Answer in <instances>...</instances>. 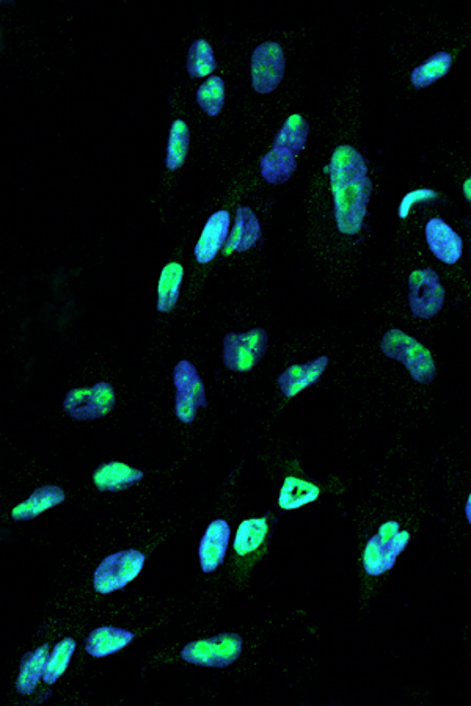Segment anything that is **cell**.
<instances>
[{
	"instance_id": "6da1fadb",
	"label": "cell",
	"mask_w": 471,
	"mask_h": 706,
	"mask_svg": "<svg viewBox=\"0 0 471 706\" xmlns=\"http://www.w3.org/2000/svg\"><path fill=\"white\" fill-rule=\"evenodd\" d=\"M329 173L336 226L340 233L354 236L362 230L373 192L368 164L355 148L341 145L333 151Z\"/></svg>"
},
{
	"instance_id": "7a4b0ae2",
	"label": "cell",
	"mask_w": 471,
	"mask_h": 706,
	"mask_svg": "<svg viewBox=\"0 0 471 706\" xmlns=\"http://www.w3.org/2000/svg\"><path fill=\"white\" fill-rule=\"evenodd\" d=\"M380 349L391 360L404 364L415 382L432 383L437 377L432 353L420 341L399 328H391L385 333Z\"/></svg>"
},
{
	"instance_id": "3957f363",
	"label": "cell",
	"mask_w": 471,
	"mask_h": 706,
	"mask_svg": "<svg viewBox=\"0 0 471 706\" xmlns=\"http://www.w3.org/2000/svg\"><path fill=\"white\" fill-rule=\"evenodd\" d=\"M409 531H401L398 521H387L368 540L363 554V567L369 576H380L395 567L399 554L409 545Z\"/></svg>"
},
{
	"instance_id": "277c9868",
	"label": "cell",
	"mask_w": 471,
	"mask_h": 706,
	"mask_svg": "<svg viewBox=\"0 0 471 706\" xmlns=\"http://www.w3.org/2000/svg\"><path fill=\"white\" fill-rule=\"evenodd\" d=\"M242 648L244 641L239 634L222 633L209 639L190 642L183 648L181 658L195 666L225 669L238 661Z\"/></svg>"
},
{
	"instance_id": "5b68a950",
	"label": "cell",
	"mask_w": 471,
	"mask_h": 706,
	"mask_svg": "<svg viewBox=\"0 0 471 706\" xmlns=\"http://www.w3.org/2000/svg\"><path fill=\"white\" fill-rule=\"evenodd\" d=\"M145 565V554L137 550L118 551L104 559L93 575L98 594H112L136 579Z\"/></svg>"
},
{
	"instance_id": "8992f818",
	"label": "cell",
	"mask_w": 471,
	"mask_h": 706,
	"mask_svg": "<svg viewBox=\"0 0 471 706\" xmlns=\"http://www.w3.org/2000/svg\"><path fill=\"white\" fill-rule=\"evenodd\" d=\"M269 346V336L263 328L250 332L228 333L223 339L222 360L225 368L234 372H249L263 360Z\"/></svg>"
},
{
	"instance_id": "52a82bcc",
	"label": "cell",
	"mask_w": 471,
	"mask_h": 706,
	"mask_svg": "<svg viewBox=\"0 0 471 706\" xmlns=\"http://www.w3.org/2000/svg\"><path fill=\"white\" fill-rule=\"evenodd\" d=\"M117 399L112 385L99 382L90 388H74L66 394L63 410L77 421H95L114 410Z\"/></svg>"
},
{
	"instance_id": "ba28073f",
	"label": "cell",
	"mask_w": 471,
	"mask_h": 706,
	"mask_svg": "<svg viewBox=\"0 0 471 706\" xmlns=\"http://www.w3.org/2000/svg\"><path fill=\"white\" fill-rule=\"evenodd\" d=\"M175 383L176 418L184 424H192L197 418L198 408L206 407L205 385L201 382L197 368L190 361H179L173 371Z\"/></svg>"
},
{
	"instance_id": "9c48e42d",
	"label": "cell",
	"mask_w": 471,
	"mask_h": 706,
	"mask_svg": "<svg viewBox=\"0 0 471 706\" xmlns=\"http://www.w3.org/2000/svg\"><path fill=\"white\" fill-rule=\"evenodd\" d=\"M445 288L434 269L413 270L409 277V306L413 317L432 319L442 311Z\"/></svg>"
},
{
	"instance_id": "30bf717a",
	"label": "cell",
	"mask_w": 471,
	"mask_h": 706,
	"mask_svg": "<svg viewBox=\"0 0 471 706\" xmlns=\"http://www.w3.org/2000/svg\"><path fill=\"white\" fill-rule=\"evenodd\" d=\"M286 71L285 52L275 41L260 44L252 55L253 90L260 95H267L277 90Z\"/></svg>"
},
{
	"instance_id": "8fae6325",
	"label": "cell",
	"mask_w": 471,
	"mask_h": 706,
	"mask_svg": "<svg viewBox=\"0 0 471 706\" xmlns=\"http://www.w3.org/2000/svg\"><path fill=\"white\" fill-rule=\"evenodd\" d=\"M426 241H428L431 252L435 258L442 263L453 266L462 258L464 252V241L461 234L451 228L445 220L440 217L431 219L426 225Z\"/></svg>"
},
{
	"instance_id": "7c38bea8",
	"label": "cell",
	"mask_w": 471,
	"mask_h": 706,
	"mask_svg": "<svg viewBox=\"0 0 471 706\" xmlns=\"http://www.w3.org/2000/svg\"><path fill=\"white\" fill-rule=\"evenodd\" d=\"M231 217L228 211H217L206 222L200 241L195 245V259L200 264L211 263L227 244Z\"/></svg>"
},
{
	"instance_id": "4fadbf2b",
	"label": "cell",
	"mask_w": 471,
	"mask_h": 706,
	"mask_svg": "<svg viewBox=\"0 0 471 706\" xmlns=\"http://www.w3.org/2000/svg\"><path fill=\"white\" fill-rule=\"evenodd\" d=\"M231 529L225 520H214L206 529L200 542L201 570L205 573L216 572L217 568L225 561L228 542H230Z\"/></svg>"
},
{
	"instance_id": "5bb4252c",
	"label": "cell",
	"mask_w": 471,
	"mask_h": 706,
	"mask_svg": "<svg viewBox=\"0 0 471 706\" xmlns=\"http://www.w3.org/2000/svg\"><path fill=\"white\" fill-rule=\"evenodd\" d=\"M329 366V358L319 357L316 360L308 361L305 364H293L289 366L280 377H278V385L280 390L286 397H294L302 391L307 390L308 386L314 385L321 379L325 369Z\"/></svg>"
},
{
	"instance_id": "9a60e30c",
	"label": "cell",
	"mask_w": 471,
	"mask_h": 706,
	"mask_svg": "<svg viewBox=\"0 0 471 706\" xmlns=\"http://www.w3.org/2000/svg\"><path fill=\"white\" fill-rule=\"evenodd\" d=\"M261 239L260 220L255 212L247 206H241L236 211L233 231L228 236L227 244L223 247V255L230 256L231 253H244Z\"/></svg>"
},
{
	"instance_id": "2e32d148",
	"label": "cell",
	"mask_w": 471,
	"mask_h": 706,
	"mask_svg": "<svg viewBox=\"0 0 471 706\" xmlns=\"http://www.w3.org/2000/svg\"><path fill=\"white\" fill-rule=\"evenodd\" d=\"M142 479L143 471L121 462L103 463L93 473V484L99 492H125Z\"/></svg>"
},
{
	"instance_id": "e0dca14e",
	"label": "cell",
	"mask_w": 471,
	"mask_h": 706,
	"mask_svg": "<svg viewBox=\"0 0 471 706\" xmlns=\"http://www.w3.org/2000/svg\"><path fill=\"white\" fill-rule=\"evenodd\" d=\"M132 641H134V633L131 631L121 630L115 626H101L88 634L85 639V650L93 658H106L120 652Z\"/></svg>"
},
{
	"instance_id": "ac0fdd59",
	"label": "cell",
	"mask_w": 471,
	"mask_h": 706,
	"mask_svg": "<svg viewBox=\"0 0 471 706\" xmlns=\"http://www.w3.org/2000/svg\"><path fill=\"white\" fill-rule=\"evenodd\" d=\"M66 495L57 485H44L32 493L29 499L19 504L11 512L15 521H30L40 517L46 510L57 507L65 501Z\"/></svg>"
},
{
	"instance_id": "d6986e66",
	"label": "cell",
	"mask_w": 471,
	"mask_h": 706,
	"mask_svg": "<svg viewBox=\"0 0 471 706\" xmlns=\"http://www.w3.org/2000/svg\"><path fill=\"white\" fill-rule=\"evenodd\" d=\"M49 645L44 644L38 647L35 652L26 653L22 656L21 669H19L18 680H16V691L22 696H29L37 689L38 681L43 677L46 663H48Z\"/></svg>"
},
{
	"instance_id": "ffe728a7",
	"label": "cell",
	"mask_w": 471,
	"mask_h": 706,
	"mask_svg": "<svg viewBox=\"0 0 471 706\" xmlns=\"http://www.w3.org/2000/svg\"><path fill=\"white\" fill-rule=\"evenodd\" d=\"M261 176L269 184H285L297 170L296 154L288 148H272L271 153L261 159Z\"/></svg>"
},
{
	"instance_id": "44dd1931",
	"label": "cell",
	"mask_w": 471,
	"mask_h": 706,
	"mask_svg": "<svg viewBox=\"0 0 471 706\" xmlns=\"http://www.w3.org/2000/svg\"><path fill=\"white\" fill-rule=\"evenodd\" d=\"M184 269L181 264L170 263L162 270L159 284H157V311L170 313L178 303L183 284Z\"/></svg>"
},
{
	"instance_id": "7402d4cb",
	"label": "cell",
	"mask_w": 471,
	"mask_h": 706,
	"mask_svg": "<svg viewBox=\"0 0 471 706\" xmlns=\"http://www.w3.org/2000/svg\"><path fill=\"white\" fill-rule=\"evenodd\" d=\"M308 134H310V124L299 113H294L283 123L282 129L275 135L272 148H288L299 156L307 146Z\"/></svg>"
},
{
	"instance_id": "603a6c76",
	"label": "cell",
	"mask_w": 471,
	"mask_h": 706,
	"mask_svg": "<svg viewBox=\"0 0 471 706\" xmlns=\"http://www.w3.org/2000/svg\"><path fill=\"white\" fill-rule=\"evenodd\" d=\"M451 66H453V57L450 52H437L412 71L410 81L413 87L423 90L446 77V74L451 71Z\"/></svg>"
},
{
	"instance_id": "cb8c5ba5",
	"label": "cell",
	"mask_w": 471,
	"mask_h": 706,
	"mask_svg": "<svg viewBox=\"0 0 471 706\" xmlns=\"http://www.w3.org/2000/svg\"><path fill=\"white\" fill-rule=\"evenodd\" d=\"M319 487L311 484V482L302 481L297 477H288L283 482L282 492L278 498V504L285 510L299 509V507L307 506L319 498Z\"/></svg>"
},
{
	"instance_id": "d4e9b609",
	"label": "cell",
	"mask_w": 471,
	"mask_h": 706,
	"mask_svg": "<svg viewBox=\"0 0 471 706\" xmlns=\"http://www.w3.org/2000/svg\"><path fill=\"white\" fill-rule=\"evenodd\" d=\"M267 532H269V525L264 518L242 521L238 532H236V539H234V551L239 556L253 553L263 545Z\"/></svg>"
},
{
	"instance_id": "484cf974",
	"label": "cell",
	"mask_w": 471,
	"mask_h": 706,
	"mask_svg": "<svg viewBox=\"0 0 471 706\" xmlns=\"http://www.w3.org/2000/svg\"><path fill=\"white\" fill-rule=\"evenodd\" d=\"M190 132L187 124L183 120H176L170 128L167 145V165L170 172H175L178 168L183 167L186 162L187 153H189Z\"/></svg>"
},
{
	"instance_id": "4316f807",
	"label": "cell",
	"mask_w": 471,
	"mask_h": 706,
	"mask_svg": "<svg viewBox=\"0 0 471 706\" xmlns=\"http://www.w3.org/2000/svg\"><path fill=\"white\" fill-rule=\"evenodd\" d=\"M74 650H76V642L71 637H66L63 641L57 642L54 652L49 655L46 669H44L43 680L46 685H54L55 681L65 674L66 669L70 666Z\"/></svg>"
},
{
	"instance_id": "83f0119b",
	"label": "cell",
	"mask_w": 471,
	"mask_h": 706,
	"mask_svg": "<svg viewBox=\"0 0 471 706\" xmlns=\"http://www.w3.org/2000/svg\"><path fill=\"white\" fill-rule=\"evenodd\" d=\"M217 70V60L214 57L211 44L205 40H197L192 43L187 55V71L192 79L206 77Z\"/></svg>"
},
{
	"instance_id": "f1b7e54d",
	"label": "cell",
	"mask_w": 471,
	"mask_h": 706,
	"mask_svg": "<svg viewBox=\"0 0 471 706\" xmlns=\"http://www.w3.org/2000/svg\"><path fill=\"white\" fill-rule=\"evenodd\" d=\"M197 102L209 117H217L225 104V82L222 77L211 76L197 90Z\"/></svg>"
},
{
	"instance_id": "f546056e",
	"label": "cell",
	"mask_w": 471,
	"mask_h": 706,
	"mask_svg": "<svg viewBox=\"0 0 471 706\" xmlns=\"http://www.w3.org/2000/svg\"><path fill=\"white\" fill-rule=\"evenodd\" d=\"M437 197H439V195H437L434 190L429 189H420L409 193V195H406L404 200H402L401 208H399V217H401V219H407V215L410 214V209H412L415 204L435 200Z\"/></svg>"
},
{
	"instance_id": "4dcf8cb0",
	"label": "cell",
	"mask_w": 471,
	"mask_h": 706,
	"mask_svg": "<svg viewBox=\"0 0 471 706\" xmlns=\"http://www.w3.org/2000/svg\"><path fill=\"white\" fill-rule=\"evenodd\" d=\"M464 195L468 203H471V178L464 182Z\"/></svg>"
},
{
	"instance_id": "1f68e13d",
	"label": "cell",
	"mask_w": 471,
	"mask_h": 706,
	"mask_svg": "<svg viewBox=\"0 0 471 706\" xmlns=\"http://www.w3.org/2000/svg\"><path fill=\"white\" fill-rule=\"evenodd\" d=\"M465 515H467L468 523L471 525V493L468 496L467 506H465Z\"/></svg>"
}]
</instances>
